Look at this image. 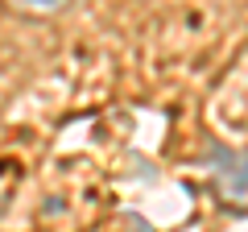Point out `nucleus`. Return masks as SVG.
<instances>
[{"instance_id": "obj_1", "label": "nucleus", "mask_w": 248, "mask_h": 232, "mask_svg": "<svg viewBox=\"0 0 248 232\" xmlns=\"http://www.w3.org/2000/svg\"><path fill=\"white\" fill-rule=\"evenodd\" d=\"M211 179L219 199H228L232 207H248V149H215Z\"/></svg>"}, {"instance_id": "obj_2", "label": "nucleus", "mask_w": 248, "mask_h": 232, "mask_svg": "<svg viewBox=\"0 0 248 232\" xmlns=\"http://www.w3.org/2000/svg\"><path fill=\"white\" fill-rule=\"evenodd\" d=\"M9 4H17V9H29V13H54V9H62L66 0H9Z\"/></svg>"}]
</instances>
